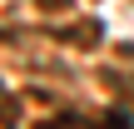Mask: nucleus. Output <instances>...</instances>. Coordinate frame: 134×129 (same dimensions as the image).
I'll list each match as a JSON object with an SVG mask.
<instances>
[{
    "label": "nucleus",
    "mask_w": 134,
    "mask_h": 129,
    "mask_svg": "<svg viewBox=\"0 0 134 129\" xmlns=\"http://www.w3.org/2000/svg\"><path fill=\"white\" fill-rule=\"evenodd\" d=\"M35 5H40V10H50V15H55V10H70V0H35Z\"/></svg>",
    "instance_id": "nucleus-2"
},
{
    "label": "nucleus",
    "mask_w": 134,
    "mask_h": 129,
    "mask_svg": "<svg viewBox=\"0 0 134 129\" xmlns=\"http://www.w3.org/2000/svg\"><path fill=\"white\" fill-rule=\"evenodd\" d=\"M55 40H60V45H80V50H94V45H99V20L65 25V30H55Z\"/></svg>",
    "instance_id": "nucleus-1"
}]
</instances>
